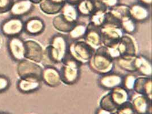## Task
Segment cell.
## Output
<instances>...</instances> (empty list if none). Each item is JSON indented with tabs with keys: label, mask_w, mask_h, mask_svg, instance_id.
<instances>
[{
	"label": "cell",
	"mask_w": 152,
	"mask_h": 114,
	"mask_svg": "<svg viewBox=\"0 0 152 114\" xmlns=\"http://www.w3.org/2000/svg\"><path fill=\"white\" fill-rule=\"evenodd\" d=\"M0 114H9L7 113H4V112H0Z\"/></svg>",
	"instance_id": "60d3db41"
},
{
	"label": "cell",
	"mask_w": 152,
	"mask_h": 114,
	"mask_svg": "<svg viewBox=\"0 0 152 114\" xmlns=\"http://www.w3.org/2000/svg\"><path fill=\"white\" fill-rule=\"evenodd\" d=\"M88 64L92 71L100 75L113 71L115 61L108 49L102 45L95 50Z\"/></svg>",
	"instance_id": "3957f363"
},
{
	"label": "cell",
	"mask_w": 152,
	"mask_h": 114,
	"mask_svg": "<svg viewBox=\"0 0 152 114\" xmlns=\"http://www.w3.org/2000/svg\"><path fill=\"white\" fill-rule=\"evenodd\" d=\"M42 84L41 80L20 79L17 82V88L21 93L30 94L39 90Z\"/></svg>",
	"instance_id": "7402d4cb"
},
{
	"label": "cell",
	"mask_w": 152,
	"mask_h": 114,
	"mask_svg": "<svg viewBox=\"0 0 152 114\" xmlns=\"http://www.w3.org/2000/svg\"><path fill=\"white\" fill-rule=\"evenodd\" d=\"M87 24L84 22H77L67 34L68 38L71 41L83 39L87 30Z\"/></svg>",
	"instance_id": "83f0119b"
},
{
	"label": "cell",
	"mask_w": 152,
	"mask_h": 114,
	"mask_svg": "<svg viewBox=\"0 0 152 114\" xmlns=\"http://www.w3.org/2000/svg\"><path fill=\"white\" fill-rule=\"evenodd\" d=\"M46 28L44 21L39 17H33L24 22V31L29 36H39L43 33Z\"/></svg>",
	"instance_id": "2e32d148"
},
{
	"label": "cell",
	"mask_w": 152,
	"mask_h": 114,
	"mask_svg": "<svg viewBox=\"0 0 152 114\" xmlns=\"http://www.w3.org/2000/svg\"><path fill=\"white\" fill-rule=\"evenodd\" d=\"M129 15L137 23L148 21L151 16V7L135 2L129 5Z\"/></svg>",
	"instance_id": "30bf717a"
},
{
	"label": "cell",
	"mask_w": 152,
	"mask_h": 114,
	"mask_svg": "<svg viewBox=\"0 0 152 114\" xmlns=\"http://www.w3.org/2000/svg\"><path fill=\"white\" fill-rule=\"evenodd\" d=\"M133 91L137 94L145 95L152 99V77H137Z\"/></svg>",
	"instance_id": "e0dca14e"
},
{
	"label": "cell",
	"mask_w": 152,
	"mask_h": 114,
	"mask_svg": "<svg viewBox=\"0 0 152 114\" xmlns=\"http://www.w3.org/2000/svg\"><path fill=\"white\" fill-rule=\"evenodd\" d=\"M65 1L66 3L74 5H76L82 0H65Z\"/></svg>",
	"instance_id": "f35d334b"
},
{
	"label": "cell",
	"mask_w": 152,
	"mask_h": 114,
	"mask_svg": "<svg viewBox=\"0 0 152 114\" xmlns=\"http://www.w3.org/2000/svg\"><path fill=\"white\" fill-rule=\"evenodd\" d=\"M10 80L7 77L0 75V93L7 90L10 86Z\"/></svg>",
	"instance_id": "e575fe53"
},
{
	"label": "cell",
	"mask_w": 152,
	"mask_h": 114,
	"mask_svg": "<svg viewBox=\"0 0 152 114\" xmlns=\"http://www.w3.org/2000/svg\"><path fill=\"white\" fill-rule=\"evenodd\" d=\"M80 17H90L95 9L94 0H82L76 5Z\"/></svg>",
	"instance_id": "484cf974"
},
{
	"label": "cell",
	"mask_w": 152,
	"mask_h": 114,
	"mask_svg": "<svg viewBox=\"0 0 152 114\" xmlns=\"http://www.w3.org/2000/svg\"><path fill=\"white\" fill-rule=\"evenodd\" d=\"M123 75L113 71L100 75L97 79L98 86L105 90L110 91L112 89L122 85Z\"/></svg>",
	"instance_id": "7c38bea8"
},
{
	"label": "cell",
	"mask_w": 152,
	"mask_h": 114,
	"mask_svg": "<svg viewBox=\"0 0 152 114\" xmlns=\"http://www.w3.org/2000/svg\"><path fill=\"white\" fill-rule=\"evenodd\" d=\"M108 12L115 19L120 22L123 19L129 17V5L123 4L118 5L109 8Z\"/></svg>",
	"instance_id": "4316f807"
},
{
	"label": "cell",
	"mask_w": 152,
	"mask_h": 114,
	"mask_svg": "<svg viewBox=\"0 0 152 114\" xmlns=\"http://www.w3.org/2000/svg\"><path fill=\"white\" fill-rule=\"evenodd\" d=\"M113 114H136L131 101L119 106Z\"/></svg>",
	"instance_id": "d6a6232c"
},
{
	"label": "cell",
	"mask_w": 152,
	"mask_h": 114,
	"mask_svg": "<svg viewBox=\"0 0 152 114\" xmlns=\"http://www.w3.org/2000/svg\"><path fill=\"white\" fill-rule=\"evenodd\" d=\"M42 81L52 88L61 85L62 83L59 70L54 65L45 66L42 73Z\"/></svg>",
	"instance_id": "8fae6325"
},
{
	"label": "cell",
	"mask_w": 152,
	"mask_h": 114,
	"mask_svg": "<svg viewBox=\"0 0 152 114\" xmlns=\"http://www.w3.org/2000/svg\"><path fill=\"white\" fill-rule=\"evenodd\" d=\"M137 23L134 21L129 16L120 21V27L124 34L133 35L137 30Z\"/></svg>",
	"instance_id": "f546056e"
},
{
	"label": "cell",
	"mask_w": 152,
	"mask_h": 114,
	"mask_svg": "<svg viewBox=\"0 0 152 114\" xmlns=\"http://www.w3.org/2000/svg\"><path fill=\"white\" fill-rule=\"evenodd\" d=\"M34 8V5L28 0H17L15 1L11 10L12 17L21 18L31 13Z\"/></svg>",
	"instance_id": "ffe728a7"
},
{
	"label": "cell",
	"mask_w": 152,
	"mask_h": 114,
	"mask_svg": "<svg viewBox=\"0 0 152 114\" xmlns=\"http://www.w3.org/2000/svg\"><path fill=\"white\" fill-rule=\"evenodd\" d=\"M69 38L65 34L57 33L53 36L48 45L44 49V56L42 62L46 65L59 64L68 54Z\"/></svg>",
	"instance_id": "6da1fadb"
},
{
	"label": "cell",
	"mask_w": 152,
	"mask_h": 114,
	"mask_svg": "<svg viewBox=\"0 0 152 114\" xmlns=\"http://www.w3.org/2000/svg\"><path fill=\"white\" fill-rule=\"evenodd\" d=\"M99 107L112 113H115L118 108L111 99L109 92L105 94L101 98L99 102Z\"/></svg>",
	"instance_id": "4dcf8cb0"
},
{
	"label": "cell",
	"mask_w": 152,
	"mask_h": 114,
	"mask_svg": "<svg viewBox=\"0 0 152 114\" xmlns=\"http://www.w3.org/2000/svg\"><path fill=\"white\" fill-rule=\"evenodd\" d=\"M60 14L70 23L72 24H76L79 22V15L77 12L76 5L69 4L66 3L63 6Z\"/></svg>",
	"instance_id": "d4e9b609"
},
{
	"label": "cell",
	"mask_w": 152,
	"mask_h": 114,
	"mask_svg": "<svg viewBox=\"0 0 152 114\" xmlns=\"http://www.w3.org/2000/svg\"><path fill=\"white\" fill-rule=\"evenodd\" d=\"M135 67L136 72L141 76L152 77V63L149 57L141 54L137 55L135 58Z\"/></svg>",
	"instance_id": "d6986e66"
},
{
	"label": "cell",
	"mask_w": 152,
	"mask_h": 114,
	"mask_svg": "<svg viewBox=\"0 0 152 114\" xmlns=\"http://www.w3.org/2000/svg\"><path fill=\"white\" fill-rule=\"evenodd\" d=\"M59 70L63 84L67 86L75 85L81 75L82 64L68 53L61 63Z\"/></svg>",
	"instance_id": "277c9868"
},
{
	"label": "cell",
	"mask_w": 152,
	"mask_h": 114,
	"mask_svg": "<svg viewBox=\"0 0 152 114\" xmlns=\"http://www.w3.org/2000/svg\"><path fill=\"white\" fill-rule=\"evenodd\" d=\"M136 56H121L115 60L118 67L128 73L136 72L135 58Z\"/></svg>",
	"instance_id": "cb8c5ba5"
},
{
	"label": "cell",
	"mask_w": 152,
	"mask_h": 114,
	"mask_svg": "<svg viewBox=\"0 0 152 114\" xmlns=\"http://www.w3.org/2000/svg\"><path fill=\"white\" fill-rule=\"evenodd\" d=\"M108 92L112 102L118 108L130 101V92L126 90L122 86L116 87Z\"/></svg>",
	"instance_id": "44dd1931"
},
{
	"label": "cell",
	"mask_w": 152,
	"mask_h": 114,
	"mask_svg": "<svg viewBox=\"0 0 152 114\" xmlns=\"http://www.w3.org/2000/svg\"><path fill=\"white\" fill-rule=\"evenodd\" d=\"M1 31L10 38L19 36L24 31V21L21 18L12 17L2 23Z\"/></svg>",
	"instance_id": "ba28073f"
},
{
	"label": "cell",
	"mask_w": 152,
	"mask_h": 114,
	"mask_svg": "<svg viewBox=\"0 0 152 114\" xmlns=\"http://www.w3.org/2000/svg\"><path fill=\"white\" fill-rule=\"evenodd\" d=\"M95 50L83 39L69 42L68 53L82 65L88 64Z\"/></svg>",
	"instance_id": "5b68a950"
},
{
	"label": "cell",
	"mask_w": 152,
	"mask_h": 114,
	"mask_svg": "<svg viewBox=\"0 0 152 114\" xmlns=\"http://www.w3.org/2000/svg\"><path fill=\"white\" fill-rule=\"evenodd\" d=\"M43 67L37 63L27 59L18 62L17 72L20 79H38L42 80Z\"/></svg>",
	"instance_id": "8992f818"
},
{
	"label": "cell",
	"mask_w": 152,
	"mask_h": 114,
	"mask_svg": "<svg viewBox=\"0 0 152 114\" xmlns=\"http://www.w3.org/2000/svg\"><path fill=\"white\" fill-rule=\"evenodd\" d=\"M30 2H31L34 5H39L41 2L42 0H28Z\"/></svg>",
	"instance_id": "ab89813d"
},
{
	"label": "cell",
	"mask_w": 152,
	"mask_h": 114,
	"mask_svg": "<svg viewBox=\"0 0 152 114\" xmlns=\"http://www.w3.org/2000/svg\"><path fill=\"white\" fill-rule=\"evenodd\" d=\"M102 45L107 48L117 46L121 37L124 35L120 27V22L107 13L104 25L100 28Z\"/></svg>",
	"instance_id": "7a4b0ae2"
},
{
	"label": "cell",
	"mask_w": 152,
	"mask_h": 114,
	"mask_svg": "<svg viewBox=\"0 0 152 114\" xmlns=\"http://www.w3.org/2000/svg\"><path fill=\"white\" fill-rule=\"evenodd\" d=\"M116 48L120 56H136L138 55L137 43L132 35L124 34L118 43Z\"/></svg>",
	"instance_id": "52a82bcc"
},
{
	"label": "cell",
	"mask_w": 152,
	"mask_h": 114,
	"mask_svg": "<svg viewBox=\"0 0 152 114\" xmlns=\"http://www.w3.org/2000/svg\"><path fill=\"white\" fill-rule=\"evenodd\" d=\"M95 114H113V113L107 111L99 107L96 111Z\"/></svg>",
	"instance_id": "74e56055"
},
{
	"label": "cell",
	"mask_w": 152,
	"mask_h": 114,
	"mask_svg": "<svg viewBox=\"0 0 152 114\" xmlns=\"http://www.w3.org/2000/svg\"><path fill=\"white\" fill-rule=\"evenodd\" d=\"M101 1H102L104 2V1H107V0H101Z\"/></svg>",
	"instance_id": "b9f144b4"
},
{
	"label": "cell",
	"mask_w": 152,
	"mask_h": 114,
	"mask_svg": "<svg viewBox=\"0 0 152 114\" xmlns=\"http://www.w3.org/2000/svg\"><path fill=\"white\" fill-rule=\"evenodd\" d=\"M108 10H95L89 17V23L98 28H100L105 23Z\"/></svg>",
	"instance_id": "f1b7e54d"
},
{
	"label": "cell",
	"mask_w": 152,
	"mask_h": 114,
	"mask_svg": "<svg viewBox=\"0 0 152 114\" xmlns=\"http://www.w3.org/2000/svg\"><path fill=\"white\" fill-rule=\"evenodd\" d=\"M0 42H1V41H0Z\"/></svg>",
	"instance_id": "7bdbcfd3"
},
{
	"label": "cell",
	"mask_w": 152,
	"mask_h": 114,
	"mask_svg": "<svg viewBox=\"0 0 152 114\" xmlns=\"http://www.w3.org/2000/svg\"><path fill=\"white\" fill-rule=\"evenodd\" d=\"M44 49L39 43L34 40L25 41V59L37 64L42 62Z\"/></svg>",
	"instance_id": "9c48e42d"
},
{
	"label": "cell",
	"mask_w": 152,
	"mask_h": 114,
	"mask_svg": "<svg viewBox=\"0 0 152 114\" xmlns=\"http://www.w3.org/2000/svg\"><path fill=\"white\" fill-rule=\"evenodd\" d=\"M83 40L94 50H96L102 46V36L100 28L94 26L88 23L87 26V30L84 37Z\"/></svg>",
	"instance_id": "9a60e30c"
},
{
	"label": "cell",
	"mask_w": 152,
	"mask_h": 114,
	"mask_svg": "<svg viewBox=\"0 0 152 114\" xmlns=\"http://www.w3.org/2000/svg\"><path fill=\"white\" fill-rule=\"evenodd\" d=\"M15 1V0H0V14L10 12Z\"/></svg>",
	"instance_id": "836d02e7"
},
{
	"label": "cell",
	"mask_w": 152,
	"mask_h": 114,
	"mask_svg": "<svg viewBox=\"0 0 152 114\" xmlns=\"http://www.w3.org/2000/svg\"><path fill=\"white\" fill-rule=\"evenodd\" d=\"M8 49L14 61L20 62L25 59V41L19 37H10L8 41Z\"/></svg>",
	"instance_id": "4fadbf2b"
},
{
	"label": "cell",
	"mask_w": 152,
	"mask_h": 114,
	"mask_svg": "<svg viewBox=\"0 0 152 114\" xmlns=\"http://www.w3.org/2000/svg\"><path fill=\"white\" fill-rule=\"evenodd\" d=\"M120 0H107L105 1H104V2L106 5L107 7H108V9H109L120 4Z\"/></svg>",
	"instance_id": "d590c367"
},
{
	"label": "cell",
	"mask_w": 152,
	"mask_h": 114,
	"mask_svg": "<svg viewBox=\"0 0 152 114\" xmlns=\"http://www.w3.org/2000/svg\"><path fill=\"white\" fill-rule=\"evenodd\" d=\"M137 76L133 73H128L123 75L121 86L128 91H133Z\"/></svg>",
	"instance_id": "1f68e13d"
},
{
	"label": "cell",
	"mask_w": 152,
	"mask_h": 114,
	"mask_svg": "<svg viewBox=\"0 0 152 114\" xmlns=\"http://www.w3.org/2000/svg\"><path fill=\"white\" fill-rule=\"evenodd\" d=\"M136 2L145 5L149 7H151L152 5V0H136Z\"/></svg>",
	"instance_id": "8d00e7d4"
},
{
	"label": "cell",
	"mask_w": 152,
	"mask_h": 114,
	"mask_svg": "<svg viewBox=\"0 0 152 114\" xmlns=\"http://www.w3.org/2000/svg\"><path fill=\"white\" fill-rule=\"evenodd\" d=\"M65 4V0H42L39 7L44 14L56 15L61 13Z\"/></svg>",
	"instance_id": "ac0fdd59"
},
{
	"label": "cell",
	"mask_w": 152,
	"mask_h": 114,
	"mask_svg": "<svg viewBox=\"0 0 152 114\" xmlns=\"http://www.w3.org/2000/svg\"><path fill=\"white\" fill-rule=\"evenodd\" d=\"M75 24L67 21L61 14L56 15L53 19L52 25L54 28L61 34H67Z\"/></svg>",
	"instance_id": "603a6c76"
},
{
	"label": "cell",
	"mask_w": 152,
	"mask_h": 114,
	"mask_svg": "<svg viewBox=\"0 0 152 114\" xmlns=\"http://www.w3.org/2000/svg\"><path fill=\"white\" fill-rule=\"evenodd\" d=\"M131 102L136 114H152V100L145 95L136 94Z\"/></svg>",
	"instance_id": "5bb4252c"
}]
</instances>
